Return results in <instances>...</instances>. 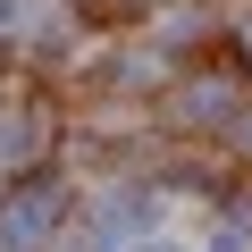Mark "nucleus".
<instances>
[{
  "label": "nucleus",
  "mask_w": 252,
  "mask_h": 252,
  "mask_svg": "<svg viewBox=\"0 0 252 252\" xmlns=\"http://www.w3.org/2000/svg\"><path fill=\"white\" fill-rule=\"evenodd\" d=\"M135 227H143V210L109 193V202H101V219H93V244H109V235H135Z\"/></svg>",
  "instance_id": "nucleus-2"
},
{
  "label": "nucleus",
  "mask_w": 252,
  "mask_h": 252,
  "mask_svg": "<svg viewBox=\"0 0 252 252\" xmlns=\"http://www.w3.org/2000/svg\"><path fill=\"white\" fill-rule=\"evenodd\" d=\"M26 143H34V135H26V118H0V160H17Z\"/></svg>",
  "instance_id": "nucleus-3"
},
{
  "label": "nucleus",
  "mask_w": 252,
  "mask_h": 252,
  "mask_svg": "<svg viewBox=\"0 0 252 252\" xmlns=\"http://www.w3.org/2000/svg\"><path fill=\"white\" fill-rule=\"evenodd\" d=\"M0 26H9V0H0Z\"/></svg>",
  "instance_id": "nucleus-4"
},
{
  "label": "nucleus",
  "mask_w": 252,
  "mask_h": 252,
  "mask_svg": "<svg viewBox=\"0 0 252 252\" xmlns=\"http://www.w3.org/2000/svg\"><path fill=\"white\" fill-rule=\"evenodd\" d=\"M51 227H59V202H51V193H26L9 219H0V235H9V244H42Z\"/></svg>",
  "instance_id": "nucleus-1"
}]
</instances>
